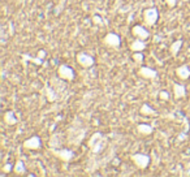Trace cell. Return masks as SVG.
I'll return each instance as SVG.
<instances>
[{
    "mask_svg": "<svg viewBox=\"0 0 190 177\" xmlns=\"http://www.w3.org/2000/svg\"><path fill=\"white\" fill-rule=\"evenodd\" d=\"M176 74L182 81L188 79L190 77V69H189V66L188 65H181V66H178V68L176 69Z\"/></svg>",
    "mask_w": 190,
    "mask_h": 177,
    "instance_id": "12",
    "label": "cell"
},
{
    "mask_svg": "<svg viewBox=\"0 0 190 177\" xmlns=\"http://www.w3.org/2000/svg\"><path fill=\"white\" fill-rule=\"evenodd\" d=\"M158 18H159V12L156 8H147L143 12V20L146 22V25L154 26L156 24Z\"/></svg>",
    "mask_w": 190,
    "mask_h": 177,
    "instance_id": "5",
    "label": "cell"
},
{
    "mask_svg": "<svg viewBox=\"0 0 190 177\" xmlns=\"http://www.w3.org/2000/svg\"><path fill=\"white\" fill-rule=\"evenodd\" d=\"M106 145H107V139H106V137L102 134V133H99V132L94 133V134L90 137L89 141H87V146H89V149H90L94 154H100L102 151L104 150Z\"/></svg>",
    "mask_w": 190,
    "mask_h": 177,
    "instance_id": "1",
    "label": "cell"
},
{
    "mask_svg": "<svg viewBox=\"0 0 190 177\" xmlns=\"http://www.w3.org/2000/svg\"><path fill=\"white\" fill-rule=\"evenodd\" d=\"M13 172L16 175H25L26 173V167H25V163L22 160L16 161V164L13 165Z\"/></svg>",
    "mask_w": 190,
    "mask_h": 177,
    "instance_id": "15",
    "label": "cell"
},
{
    "mask_svg": "<svg viewBox=\"0 0 190 177\" xmlns=\"http://www.w3.org/2000/svg\"><path fill=\"white\" fill-rule=\"evenodd\" d=\"M129 48L133 51V52H138V51H142L146 48V42L145 41H142V39H135L134 42H131L130 43V46H129Z\"/></svg>",
    "mask_w": 190,
    "mask_h": 177,
    "instance_id": "13",
    "label": "cell"
},
{
    "mask_svg": "<svg viewBox=\"0 0 190 177\" xmlns=\"http://www.w3.org/2000/svg\"><path fill=\"white\" fill-rule=\"evenodd\" d=\"M76 60H77V63L79 65L83 66V68H90V66L94 65V57L90 56L89 54H86V52H79V54H77Z\"/></svg>",
    "mask_w": 190,
    "mask_h": 177,
    "instance_id": "7",
    "label": "cell"
},
{
    "mask_svg": "<svg viewBox=\"0 0 190 177\" xmlns=\"http://www.w3.org/2000/svg\"><path fill=\"white\" fill-rule=\"evenodd\" d=\"M159 98L162 100H168L169 99V94H168L167 91H160L159 93Z\"/></svg>",
    "mask_w": 190,
    "mask_h": 177,
    "instance_id": "22",
    "label": "cell"
},
{
    "mask_svg": "<svg viewBox=\"0 0 190 177\" xmlns=\"http://www.w3.org/2000/svg\"><path fill=\"white\" fill-rule=\"evenodd\" d=\"M22 146H24V149H26V150H39L42 147V141H40V138L38 136H33L30 138L25 139Z\"/></svg>",
    "mask_w": 190,
    "mask_h": 177,
    "instance_id": "6",
    "label": "cell"
},
{
    "mask_svg": "<svg viewBox=\"0 0 190 177\" xmlns=\"http://www.w3.org/2000/svg\"><path fill=\"white\" fill-rule=\"evenodd\" d=\"M57 76L63 81H73L74 79V70H73L70 66L61 64L59 68H57Z\"/></svg>",
    "mask_w": 190,
    "mask_h": 177,
    "instance_id": "4",
    "label": "cell"
},
{
    "mask_svg": "<svg viewBox=\"0 0 190 177\" xmlns=\"http://www.w3.org/2000/svg\"><path fill=\"white\" fill-rule=\"evenodd\" d=\"M104 44L111 48H119L121 44V39L116 33H108L104 36Z\"/></svg>",
    "mask_w": 190,
    "mask_h": 177,
    "instance_id": "8",
    "label": "cell"
},
{
    "mask_svg": "<svg viewBox=\"0 0 190 177\" xmlns=\"http://www.w3.org/2000/svg\"><path fill=\"white\" fill-rule=\"evenodd\" d=\"M50 152L55 155L56 158H59L60 160L65 161V163H69V161L74 158V152L69 149H57V147H51Z\"/></svg>",
    "mask_w": 190,
    "mask_h": 177,
    "instance_id": "2",
    "label": "cell"
},
{
    "mask_svg": "<svg viewBox=\"0 0 190 177\" xmlns=\"http://www.w3.org/2000/svg\"><path fill=\"white\" fill-rule=\"evenodd\" d=\"M93 21L95 22V24H98V25H102V24H103V21H102V18H100L99 16H94V17H93Z\"/></svg>",
    "mask_w": 190,
    "mask_h": 177,
    "instance_id": "24",
    "label": "cell"
},
{
    "mask_svg": "<svg viewBox=\"0 0 190 177\" xmlns=\"http://www.w3.org/2000/svg\"><path fill=\"white\" fill-rule=\"evenodd\" d=\"M164 2L167 3V5L169 7V8H173V7L177 4V0H164Z\"/></svg>",
    "mask_w": 190,
    "mask_h": 177,
    "instance_id": "23",
    "label": "cell"
},
{
    "mask_svg": "<svg viewBox=\"0 0 190 177\" xmlns=\"http://www.w3.org/2000/svg\"><path fill=\"white\" fill-rule=\"evenodd\" d=\"M4 121L8 125H16L17 124V117L14 116L13 111H8V112L4 113Z\"/></svg>",
    "mask_w": 190,
    "mask_h": 177,
    "instance_id": "16",
    "label": "cell"
},
{
    "mask_svg": "<svg viewBox=\"0 0 190 177\" xmlns=\"http://www.w3.org/2000/svg\"><path fill=\"white\" fill-rule=\"evenodd\" d=\"M138 74L141 77L146 78V79H155L158 78V72L154 70L152 68H149V66H141L140 70H138Z\"/></svg>",
    "mask_w": 190,
    "mask_h": 177,
    "instance_id": "9",
    "label": "cell"
},
{
    "mask_svg": "<svg viewBox=\"0 0 190 177\" xmlns=\"http://www.w3.org/2000/svg\"><path fill=\"white\" fill-rule=\"evenodd\" d=\"M182 42L181 39H178V41H174L172 44H171V47H169V51H171V54H172V56H177V54L180 52V50H181V47H182Z\"/></svg>",
    "mask_w": 190,
    "mask_h": 177,
    "instance_id": "17",
    "label": "cell"
},
{
    "mask_svg": "<svg viewBox=\"0 0 190 177\" xmlns=\"http://www.w3.org/2000/svg\"><path fill=\"white\" fill-rule=\"evenodd\" d=\"M137 130H138V133H141L143 136H150V134H152V132H154L151 125H147V124H138Z\"/></svg>",
    "mask_w": 190,
    "mask_h": 177,
    "instance_id": "14",
    "label": "cell"
},
{
    "mask_svg": "<svg viewBox=\"0 0 190 177\" xmlns=\"http://www.w3.org/2000/svg\"><path fill=\"white\" fill-rule=\"evenodd\" d=\"M173 94L176 99H182L186 97V87L181 84H173Z\"/></svg>",
    "mask_w": 190,
    "mask_h": 177,
    "instance_id": "11",
    "label": "cell"
},
{
    "mask_svg": "<svg viewBox=\"0 0 190 177\" xmlns=\"http://www.w3.org/2000/svg\"><path fill=\"white\" fill-rule=\"evenodd\" d=\"M45 55H46V52H45V51H39V52H38V56H39V59H43V57H45Z\"/></svg>",
    "mask_w": 190,
    "mask_h": 177,
    "instance_id": "25",
    "label": "cell"
},
{
    "mask_svg": "<svg viewBox=\"0 0 190 177\" xmlns=\"http://www.w3.org/2000/svg\"><path fill=\"white\" fill-rule=\"evenodd\" d=\"M45 90H46V93H47V99L50 100V102H55L56 99H57V95H56V93L48 85H46V87H45Z\"/></svg>",
    "mask_w": 190,
    "mask_h": 177,
    "instance_id": "19",
    "label": "cell"
},
{
    "mask_svg": "<svg viewBox=\"0 0 190 177\" xmlns=\"http://www.w3.org/2000/svg\"><path fill=\"white\" fill-rule=\"evenodd\" d=\"M130 159L138 168H141V169L147 168L149 164H150V156L146 155V154H133L130 156Z\"/></svg>",
    "mask_w": 190,
    "mask_h": 177,
    "instance_id": "3",
    "label": "cell"
},
{
    "mask_svg": "<svg viewBox=\"0 0 190 177\" xmlns=\"http://www.w3.org/2000/svg\"><path fill=\"white\" fill-rule=\"evenodd\" d=\"M133 60L138 64H142L143 61V55L141 54V51H138V52H133Z\"/></svg>",
    "mask_w": 190,
    "mask_h": 177,
    "instance_id": "20",
    "label": "cell"
},
{
    "mask_svg": "<svg viewBox=\"0 0 190 177\" xmlns=\"http://www.w3.org/2000/svg\"><path fill=\"white\" fill-rule=\"evenodd\" d=\"M141 113L142 115H145V116H152V115H158L156 113V111L155 109H152L149 104H142L141 106Z\"/></svg>",
    "mask_w": 190,
    "mask_h": 177,
    "instance_id": "18",
    "label": "cell"
},
{
    "mask_svg": "<svg viewBox=\"0 0 190 177\" xmlns=\"http://www.w3.org/2000/svg\"><path fill=\"white\" fill-rule=\"evenodd\" d=\"M2 171H3V173H9L11 171H13V165L12 164H4L3 165V168H2Z\"/></svg>",
    "mask_w": 190,
    "mask_h": 177,
    "instance_id": "21",
    "label": "cell"
},
{
    "mask_svg": "<svg viewBox=\"0 0 190 177\" xmlns=\"http://www.w3.org/2000/svg\"><path fill=\"white\" fill-rule=\"evenodd\" d=\"M131 33H133V35L135 36V38L142 39V41H146L150 36L149 30H146V29L141 25H135L133 29H131Z\"/></svg>",
    "mask_w": 190,
    "mask_h": 177,
    "instance_id": "10",
    "label": "cell"
}]
</instances>
